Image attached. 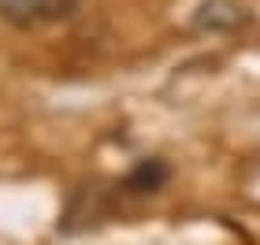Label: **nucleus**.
I'll list each match as a JSON object with an SVG mask.
<instances>
[{"label":"nucleus","mask_w":260,"mask_h":245,"mask_svg":"<svg viewBox=\"0 0 260 245\" xmlns=\"http://www.w3.org/2000/svg\"><path fill=\"white\" fill-rule=\"evenodd\" d=\"M242 8L234 0H205L201 11L193 15V26L197 30H234L242 22Z\"/></svg>","instance_id":"obj_1"},{"label":"nucleus","mask_w":260,"mask_h":245,"mask_svg":"<svg viewBox=\"0 0 260 245\" xmlns=\"http://www.w3.org/2000/svg\"><path fill=\"white\" fill-rule=\"evenodd\" d=\"M52 11V0H0V15L15 26H34Z\"/></svg>","instance_id":"obj_2"},{"label":"nucleus","mask_w":260,"mask_h":245,"mask_svg":"<svg viewBox=\"0 0 260 245\" xmlns=\"http://www.w3.org/2000/svg\"><path fill=\"white\" fill-rule=\"evenodd\" d=\"M164 182H168V163H160V160H141L126 179V186L134 193H156Z\"/></svg>","instance_id":"obj_3"}]
</instances>
